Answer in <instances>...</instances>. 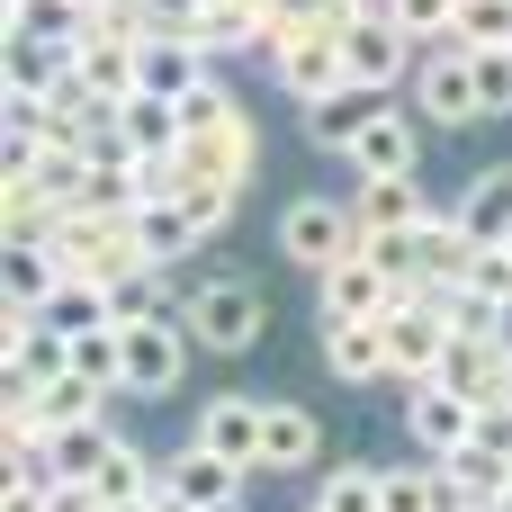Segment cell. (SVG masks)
I'll use <instances>...</instances> for the list:
<instances>
[{
    "instance_id": "obj_18",
    "label": "cell",
    "mask_w": 512,
    "mask_h": 512,
    "mask_svg": "<svg viewBox=\"0 0 512 512\" xmlns=\"http://www.w3.org/2000/svg\"><path fill=\"white\" fill-rule=\"evenodd\" d=\"M423 117H414V99H387L369 126H360V144H351V171H423Z\"/></svg>"
},
{
    "instance_id": "obj_27",
    "label": "cell",
    "mask_w": 512,
    "mask_h": 512,
    "mask_svg": "<svg viewBox=\"0 0 512 512\" xmlns=\"http://www.w3.org/2000/svg\"><path fill=\"white\" fill-rule=\"evenodd\" d=\"M99 495H108V504H153V495H162V468H153L135 441H117V459L99 468Z\"/></svg>"
},
{
    "instance_id": "obj_32",
    "label": "cell",
    "mask_w": 512,
    "mask_h": 512,
    "mask_svg": "<svg viewBox=\"0 0 512 512\" xmlns=\"http://www.w3.org/2000/svg\"><path fill=\"white\" fill-rule=\"evenodd\" d=\"M387 9H396V18H405L423 45H441V36L459 27V0H387Z\"/></svg>"
},
{
    "instance_id": "obj_9",
    "label": "cell",
    "mask_w": 512,
    "mask_h": 512,
    "mask_svg": "<svg viewBox=\"0 0 512 512\" xmlns=\"http://www.w3.org/2000/svg\"><path fill=\"white\" fill-rule=\"evenodd\" d=\"M477 423H486V405H477V396H459L450 378H414V387H405V441H414L423 459L468 450V441H477Z\"/></svg>"
},
{
    "instance_id": "obj_36",
    "label": "cell",
    "mask_w": 512,
    "mask_h": 512,
    "mask_svg": "<svg viewBox=\"0 0 512 512\" xmlns=\"http://www.w3.org/2000/svg\"><path fill=\"white\" fill-rule=\"evenodd\" d=\"M306 512H324V504H306Z\"/></svg>"
},
{
    "instance_id": "obj_8",
    "label": "cell",
    "mask_w": 512,
    "mask_h": 512,
    "mask_svg": "<svg viewBox=\"0 0 512 512\" xmlns=\"http://www.w3.org/2000/svg\"><path fill=\"white\" fill-rule=\"evenodd\" d=\"M450 342H459V324H450L441 288H405V297H396V315H387V351H396V387L432 378Z\"/></svg>"
},
{
    "instance_id": "obj_15",
    "label": "cell",
    "mask_w": 512,
    "mask_h": 512,
    "mask_svg": "<svg viewBox=\"0 0 512 512\" xmlns=\"http://www.w3.org/2000/svg\"><path fill=\"white\" fill-rule=\"evenodd\" d=\"M72 279V261H63V243L54 234H27V243H0V306H27V315H45V297Z\"/></svg>"
},
{
    "instance_id": "obj_33",
    "label": "cell",
    "mask_w": 512,
    "mask_h": 512,
    "mask_svg": "<svg viewBox=\"0 0 512 512\" xmlns=\"http://www.w3.org/2000/svg\"><path fill=\"white\" fill-rule=\"evenodd\" d=\"M225 108H234V90H225V81H216V72H207V81H198V90H180V135H189V126H216V117H225Z\"/></svg>"
},
{
    "instance_id": "obj_4",
    "label": "cell",
    "mask_w": 512,
    "mask_h": 512,
    "mask_svg": "<svg viewBox=\"0 0 512 512\" xmlns=\"http://www.w3.org/2000/svg\"><path fill=\"white\" fill-rule=\"evenodd\" d=\"M405 99H414V117H423L432 135L486 126V108H477V54H468L459 36H441V45H423V54H414V81H405Z\"/></svg>"
},
{
    "instance_id": "obj_11",
    "label": "cell",
    "mask_w": 512,
    "mask_h": 512,
    "mask_svg": "<svg viewBox=\"0 0 512 512\" xmlns=\"http://www.w3.org/2000/svg\"><path fill=\"white\" fill-rule=\"evenodd\" d=\"M351 216H360V234H414L423 216H432V189H423V171H351Z\"/></svg>"
},
{
    "instance_id": "obj_6",
    "label": "cell",
    "mask_w": 512,
    "mask_h": 512,
    "mask_svg": "<svg viewBox=\"0 0 512 512\" xmlns=\"http://www.w3.org/2000/svg\"><path fill=\"white\" fill-rule=\"evenodd\" d=\"M252 171H261V126H252V108H243V99H234L216 126H189V135H180V180L252 189Z\"/></svg>"
},
{
    "instance_id": "obj_21",
    "label": "cell",
    "mask_w": 512,
    "mask_h": 512,
    "mask_svg": "<svg viewBox=\"0 0 512 512\" xmlns=\"http://www.w3.org/2000/svg\"><path fill=\"white\" fill-rule=\"evenodd\" d=\"M117 414H90V423H54V441H45V459H54V477H81V486H99V468L117 459Z\"/></svg>"
},
{
    "instance_id": "obj_29",
    "label": "cell",
    "mask_w": 512,
    "mask_h": 512,
    "mask_svg": "<svg viewBox=\"0 0 512 512\" xmlns=\"http://www.w3.org/2000/svg\"><path fill=\"white\" fill-rule=\"evenodd\" d=\"M477 54V108H486V126L512 117V45H468Z\"/></svg>"
},
{
    "instance_id": "obj_19",
    "label": "cell",
    "mask_w": 512,
    "mask_h": 512,
    "mask_svg": "<svg viewBox=\"0 0 512 512\" xmlns=\"http://www.w3.org/2000/svg\"><path fill=\"white\" fill-rule=\"evenodd\" d=\"M63 45H45V36H18V27H0V99H54V81H63Z\"/></svg>"
},
{
    "instance_id": "obj_16",
    "label": "cell",
    "mask_w": 512,
    "mask_h": 512,
    "mask_svg": "<svg viewBox=\"0 0 512 512\" xmlns=\"http://www.w3.org/2000/svg\"><path fill=\"white\" fill-rule=\"evenodd\" d=\"M261 405H270V396H243V387H225V396H207V405H198L189 441H207V450H225L234 468H252V477H261Z\"/></svg>"
},
{
    "instance_id": "obj_13",
    "label": "cell",
    "mask_w": 512,
    "mask_h": 512,
    "mask_svg": "<svg viewBox=\"0 0 512 512\" xmlns=\"http://www.w3.org/2000/svg\"><path fill=\"white\" fill-rule=\"evenodd\" d=\"M396 90H369V81H342V90H324V99H306L297 108V135L315 144V153H333V162H351V144H360V126L387 108Z\"/></svg>"
},
{
    "instance_id": "obj_2",
    "label": "cell",
    "mask_w": 512,
    "mask_h": 512,
    "mask_svg": "<svg viewBox=\"0 0 512 512\" xmlns=\"http://www.w3.org/2000/svg\"><path fill=\"white\" fill-rule=\"evenodd\" d=\"M270 243H279V261L288 270H333V261H351L369 234H360V216H351V198H324V189H297V198H279V216H270Z\"/></svg>"
},
{
    "instance_id": "obj_5",
    "label": "cell",
    "mask_w": 512,
    "mask_h": 512,
    "mask_svg": "<svg viewBox=\"0 0 512 512\" xmlns=\"http://www.w3.org/2000/svg\"><path fill=\"white\" fill-rule=\"evenodd\" d=\"M342 54H351V81H369V90H405L423 36H414L387 0H360V9L342 18Z\"/></svg>"
},
{
    "instance_id": "obj_34",
    "label": "cell",
    "mask_w": 512,
    "mask_h": 512,
    "mask_svg": "<svg viewBox=\"0 0 512 512\" xmlns=\"http://www.w3.org/2000/svg\"><path fill=\"white\" fill-rule=\"evenodd\" d=\"M9 486H0V512H45V486L54 477H18V468H0Z\"/></svg>"
},
{
    "instance_id": "obj_1",
    "label": "cell",
    "mask_w": 512,
    "mask_h": 512,
    "mask_svg": "<svg viewBox=\"0 0 512 512\" xmlns=\"http://www.w3.org/2000/svg\"><path fill=\"white\" fill-rule=\"evenodd\" d=\"M180 333L198 342V360H243L270 333V297L243 261H198L180 270Z\"/></svg>"
},
{
    "instance_id": "obj_35",
    "label": "cell",
    "mask_w": 512,
    "mask_h": 512,
    "mask_svg": "<svg viewBox=\"0 0 512 512\" xmlns=\"http://www.w3.org/2000/svg\"><path fill=\"white\" fill-rule=\"evenodd\" d=\"M495 512H512V486H504V495H495Z\"/></svg>"
},
{
    "instance_id": "obj_12",
    "label": "cell",
    "mask_w": 512,
    "mask_h": 512,
    "mask_svg": "<svg viewBox=\"0 0 512 512\" xmlns=\"http://www.w3.org/2000/svg\"><path fill=\"white\" fill-rule=\"evenodd\" d=\"M315 351H324V378L369 396V387H396V351H387V324H315Z\"/></svg>"
},
{
    "instance_id": "obj_25",
    "label": "cell",
    "mask_w": 512,
    "mask_h": 512,
    "mask_svg": "<svg viewBox=\"0 0 512 512\" xmlns=\"http://www.w3.org/2000/svg\"><path fill=\"white\" fill-rule=\"evenodd\" d=\"M378 512H450V468H441V459L387 468V504Z\"/></svg>"
},
{
    "instance_id": "obj_28",
    "label": "cell",
    "mask_w": 512,
    "mask_h": 512,
    "mask_svg": "<svg viewBox=\"0 0 512 512\" xmlns=\"http://www.w3.org/2000/svg\"><path fill=\"white\" fill-rule=\"evenodd\" d=\"M180 207H189V225L216 243L225 225H234V207H243V189H225V180H180Z\"/></svg>"
},
{
    "instance_id": "obj_31",
    "label": "cell",
    "mask_w": 512,
    "mask_h": 512,
    "mask_svg": "<svg viewBox=\"0 0 512 512\" xmlns=\"http://www.w3.org/2000/svg\"><path fill=\"white\" fill-rule=\"evenodd\" d=\"M72 369L99 378V387L117 396V324H108V333H81V342H72Z\"/></svg>"
},
{
    "instance_id": "obj_20",
    "label": "cell",
    "mask_w": 512,
    "mask_h": 512,
    "mask_svg": "<svg viewBox=\"0 0 512 512\" xmlns=\"http://www.w3.org/2000/svg\"><path fill=\"white\" fill-rule=\"evenodd\" d=\"M135 243H144V261H153V270H180V261H198V252H207V234L189 225L180 189H171V198H144V207H135Z\"/></svg>"
},
{
    "instance_id": "obj_23",
    "label": "cell",
    "mask_w": 512,
    "mask_h": 512,
    "mask_svg": "<svg viewBox=\"0 0 512 512\" xmlns=\"http://www.w3.org/2000/svg\"><path fill=\"white\" fill-rule=\"evenodd\" d=\"M0 27H18V36H45V45H81L90 36V0H0Z\"/></svg>"
},
{
    "instance_id": "obj_3",
    "label": "cell",
    "mask_w": 512,
    "mask_h": 512,
    "mask_svg": "<svg viewBox=\"0 0 512 512\" xmlns=\"http://www.w3.org/2000/svg\"><path fill=\"white\" fill-rule=\"evenodd\" d=\"M189 360H198V342L180 333V315H135V324H117V396L162 405V396H180Z\"/></svg>"
},
{
    "instance_id": "obj_7",
    "label": "cell",
    "mask_w": 512,
    "mask_h": 512,
    "mask_svg": "<svg viewBox=\"0 0 512 512\" xmlns=\"http://www.w3.org/2000/svg\"><path fill=\"white\" fill-rule=\"evenodd\" d=\"M396 297H405V279H396V270H378V261H369V243H360L351 261L315 270V324H387V315H396Z\"/></svg>"
},
{
    "instance_id": "obj_22",
    "label": "cell",
    "mask_w": 512,
    "mask_h": 512,
    "mask_svg": "<svg viewBox=\"0 0 512 512\" xmlns=\"http://www.w3.org/2000/svg\"><path fill=\"white\" fill-rule=\"evenodd\" d=\"M450 216L477 234V243H512V162H495V171H477L459 198H450Z\"/></svg>"
},
{
    "instance_id": "obj_17",
    "label": "cell",
    "mask_w": 512,
    "mask_h": 512,
    "mask_svg": "<svg viewBox=\"0 0 512 512\" xmlns=\"http://www.w3.org/2000/svg\"><path fill=\"white\" fill-rule=\"evenodd\" d=\"M162 486H171L180 504L216 512V504H243V486H252V468H234L225 450H207V441H189V450H171V459H162Z\"/></svg>"
},
{
    "instance_id": "obj_30",
    "label": "cell",
    "mask_w": 512,
    "mask_h": 512,
    "mask_svg": "<svg viewBox=\"0 0 512 512\" xmlns=\"http://www.w3.org/2000/svg\"><path fill=\"white\" fill-rule=\"evenodd\" d=\"M459 45H512V0H459Z\"/></svg>"
},
{
    "instance_id": "obj_14",
    "label": "cell",
    "mask_w": 512,
    "mask_h": 512,
    "mask_svg": "<svg viewBox=\"0 0 512 512\" xmlns=\"http://www.w3.org/2000/svg\"><path fill=\"white\" fill-rule=\"evenodd\" d=\"M315 468H324V423H315V405L270 396V405H261V477H315Z\"/></svg>"
},
{
    "instance_id": "obj_24",
    "label": "cell",
    "mask_w": 512,
    "mask_h": 512,
    "mask_svg": "<svg viewBox=\"0 0 512 512\" xmlns=\"http://www.w3.org/2000/svg\"><path fill=\"white\" fill-rule=\"evenodd\" d=\"M117 135L135 153H180V99H153V90L117 99Z\"/></svg>"
},
{
    "instance_id": "obj_26",
    "label": "cell",
    "mask_w": 512,
    "mask_h": 512,
    "mask_svg": "<svg viewBox=\"0 0 512 512\" xmlns=\"http://www.w3.org/2000/svg\"><path fill=\"white\" fill-rule=\"evenodd\" d=\"M315 504H324V512H378V504H387V468H360V459H342V468H324Z\"/></svg>"
},
{
    "instance_id": "obj_10",
    "label": "cell",
    "mask_w": 512,
    "mask_h": 512,
    "mask_svg": "<svg viewBox=\"0 0 512 512\" xmlns=\"http://www.w3.org/2000/svg\"><path fill=\"white\" fill-rule=\"evenodd\" d=\"M261 63H270V81H279V90H288L297 108L351 81V54H342V27H297V36H279V45L261 54Z\"/></svg>"
}]
</instances>
